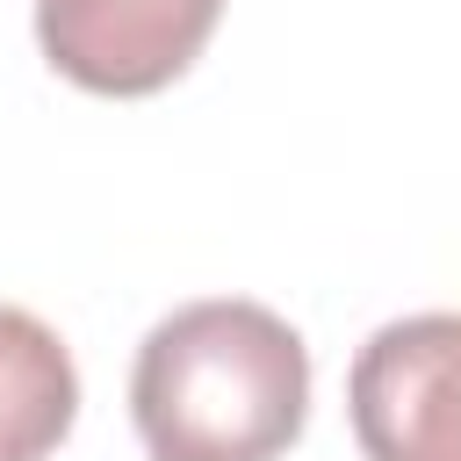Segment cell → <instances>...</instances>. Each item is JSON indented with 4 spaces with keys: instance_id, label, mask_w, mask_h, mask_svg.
Wrapping results in <instances>:
<instances>
[{
    "instance_id": "obj_1",
    "label": "cell",
    "mask_w": 461,
    "mask_h": 461,
    "mask_svg": "<svg viewBox=\"0 0 461 461\" xmlns=\"http://www.w3.org/2000/svg\"><path fill=\"white\" fill-rule=\"evenodd\" d=\"M130 418L151 461H281L310 418V346L267 303H180L137 346Z\"/></svg>"
},
{
    "instance_id": "obj_2",
    "label": "cell",
    "mask_w": 461,
    "mask_h": 461,
    "mask_svg": "<svg viewBox=\"0 0 461 461\" xmlns=\"http://www.w3.org/2000/svg\"><path fill=\"white\" fill-rule=\"evenodd\" d=\"M367 461H461V310L382 324L346 375Z\"/></svg>"
},
{
    "instance_id": "obj_3",
    "label": "cell",
    "mask_w": 461,
    "mask_h": 461,
    "mask_svg": "<svg viewBox=\"0 0 461 461\" xmlns=\"http://www.w3.org/2000/svg\"><path fill=\"white\" fill-rule=\"evenodd\" d=\"M216 14L223 0H36V43L72 86L130 101L173 86L202 58Z\"/></svg>"
},
{
    "instance_id": "obj_4",
    "label": "cell",
    "mask_w": 461,
    "mask_h": 461,
    "mask_svg": "<svg viewBox=\"0 0 461 461\" xmlns=\"http://www.w3.org/2000/svg\"><path fill=\"white\" fill-rule=\"evenodd\" d=\"M79 418V367L65 353V339L0 303V461H43L65 447Z\"/></svg>"
}]
</instances>
